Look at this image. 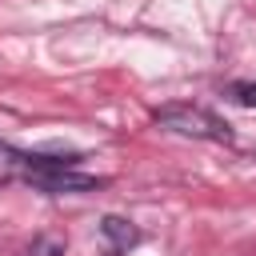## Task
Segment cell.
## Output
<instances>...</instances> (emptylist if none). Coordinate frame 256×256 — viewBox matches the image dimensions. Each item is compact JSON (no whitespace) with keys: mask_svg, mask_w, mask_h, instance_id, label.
I'll return each instance as SVG.
<instances>
[{"mask_svg":"<svg viewBox=\"0 0 256 256\" xmlns=\"http://www.w3.org/2000/svg\"><path fill=\"white\" fill-rule=\"evenodd\" d=\"M152 120L176 136H192V140H212V144H228L232 140V128L208 112V108H196V104H164L152 112Z\"/></svg>","mask_w":256,"mask_h":256,"instance_id":"6da1fadb","label":"cell"},{"mask_svg":"<svg viewBox=\"0 0 256 256\" xmlns=\"http://www.w3.org/2000/svg\"><path fill=\"white\" fill-rule=\"evenodd\" d=\"M100 240H104V256H128L140 244V228L124 216H104L100 220Z\"/></svg>","mask_w":256,"mask_h":256,"instance_id":"7a4b0ae2","label":"cell"},{"mask_svg":"<svg viewBox=\"0 0 256 256\" xmlns=\"http://www.w3.org/2000/svg\"><path fill=\"white\" fill-rule=\"evenodd\" d=\"M64 252H68V240L56 236V232H40L28 244V256H64Z\"/></svg>","mask_w":256,"mask_h":256,"instance_id":"3957f363","label":"cell"},{"mask_svg":"<svg viewBox=\"0 0 256 256\" xmlns=\"http://www.w3.org/2000/svg\"><path fill=\"white\" fill-rule=\"evenodd\" d=\"M24 176V152H16L12 144H0V184Z\"/></svg>","mask_w":256,"mask_h":256,"instance_id":"277c9868","label":"cell"},{"mask_svg":"<svg viewBox=\"0 0 256 256\" xmlns=\"http://www.w3.org/2000/svg\"><path fill=\"white\" fill-rule=\"evenodd\" d=\"M224 92H228V100H236V104H244V108H256V80H236V84H228Z\"/></svg>","mask_w":256,"mask_h":256,"instance_id":"5b68a950","label":"cell"}]
</instances>
